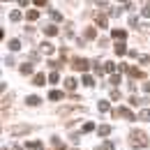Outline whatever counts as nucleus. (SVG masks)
<instances>
[{
	"mask_svg": "<svg viewBox=\"0 0 150 150\" xmlns=\"http://www.w3.org/2000/svg\"><path fill=\"white\" fill-rule=\"evenodd\" d=\"M120 81H122V79H120V74H113V76H111V83H113V86H118Z\"/></svg>",
	"mask_w": 150,
	"mask_h": 150,
	"instance_id": "28",
	"label": "nucleus"
},
{
	"mask_svg": "<svg viewBox=\"0 0 150 150\" xmlns=\"http://www.w3.org/2000/svg\"><path fill=\"white\" fill-rule=\"evenodd\" d=\"M62 97H65V95L60 93V90H51V93H49V99H53V102H58V99H62Z\"/></svg>",
	"mask_w": 150,
	"mask_h": 150,
	"instance_id": "10",
	"label": "nucleus"
},
{
	"mask_svg": "<svg viewBox=\"0 0 150 150\" xmlns=\"http://www.w3.org/2000/svg\"><path fill=\"white\" fill-rule=\"evenodd\" d=\"M139 120H146V122H150V109H143V111L139 113Z\"/></svg>",
	"mask_w": 150,
	"mask_h": 150,
	"instance_id": "15",
	"label": "nucleus"
},
{
	"mask_svg": "<svg viewBox=\"0 0 150 150\" xmlns=\"http://www.w3.org/2000/svg\"><path fill=\"white\" fill-rule=\"evenodd\" d=\"M9 49H12V51H19V49H21V42H19V39H9Z\"/></svg>",
	"mask_w": 150,
	"mask_h": 150,
	"instance_id": "20",
	"label": "nucleus"
},
{
	"mask_svg": "<svg viewBox=\"0 0 150 150\" xmlns=\"http://www.w3.org/2000/svg\"><path fill=\"white\" fill-rule=\"evenodd\" d=\"M25 16H28V21H37L39 19V9H30Z\"/></svg>",
	"mask_w": 150,
	"mask_h": 150,
	"instance_id": "14",
	"label": "nucleus"
},
{
	"mask_svg": "<svg viewBox=\"0 0 150 150\" xmlns=\"http://www.w3.org/2000/svg\"><path fill=\"white\" fill-rule=\"evenodd\" d=\"M148 143H150V139H148L146 132H141V129L132 132V146H134V148H146Z\"/></svg>",
	"mask_w": 150,
	"mask_h": 150,
	"instance_id": "1",
	"label": "nucleus"
},
{
	"mask_svg": "<svg viewBox=\"0 0 150 150\" xmlns=\"http://www.w3.org/2000/svg\"><path fill=\"white\" fill-rule=\"evenodd\" d=\"M21 74H33V65H30V62L21 65Z\"/></svg>",
	"mask_w": 150,
	"mask_h": 150,
	"instance_id": "18",
	"label": "nucleus"
},
{
	"mask_svg": "<svg viewBox=\"0 0 150 150\" xmlns=\"http://www.w3.org/2000/svg\"><path fill=\"white\" fill-rule=\"evenodd\" d=\"M97 109H99V111H102V113H106V111H109V109H111V106H109V102H104V99H102V102L97 104Z\"/></svg>",
	"mask_w": 150,
	"mask_h": 150,
	"instance_id": "19",
	"label": "nucleus"
},
{
	"mask_svg": "<svg viewBox=\"0 0 150 150\" xmlns=\"http://www.w3.org/2000/svg\"><path fill=\"white\" fill-rule=\"evenodd\" d=\"M95 23H97V28H106V16H102V14H99V16L95 19Z\"/></svg>",
	"mask_w": 150,
	"mask_h": 150,
	"instance_id": "16",
	"label": "nucleus"
},
{
	"mask_svg": "<svg viewBox=\"0 0 150 150\" xmlns=\"http://www.w3.org/2000/svg\"><path fill=\"white\" fill-rule=\"evenodd\" d=\"M95 35H97V33H95V28H88V30H86V37H88V39H93Z\"/></svg>",
	"mask_w": 150,
	"mask_h": 150,
	"instance_id": "27",
	"label": "nucleus"
},
{
	"mask_svg": "<svg viewBox=\"0 0 150 150\" xmlns=\"http://www.w3.org/2000/svg\"><path fill=\"white\" fill-rule=\"evenodd\" d=\"M143 93H150V83H143Z\"/></svg>",
	"mask_w": 150,
	"mask_h": 150,
	"instance_id": "32",
	"label": "nucleus"
},
{
	"mask_svg": "<svg viewBox=\"0 0 150 150\" xmlns=\"http://www.w3.org/2000/svg\"><path fill=\"white\" fill-rule=\"evenodd\" d=\"M115 115H118V118H125V120H134V118H136V115H134L129 109H125V106H120V109H113V118H115Z\"/></svg>",
	"mask_w": 150,
	"mask_h": 150,
	"instance_id": "2",
	"label": "nucleus"
},
{
	"mask_svg": "<svg viewBox=\"0 0 150 150\" xmlns=\"http://www.w3.org/2000/svg\"><path fill=\"white\" fill-rule=\"evenodd\" d=\"M25 148H33V150H42V141H28Z\"/></svg>",
	"mask_w": 150,
	"mask_h": 150,
	"instance_id": "13",
	"label": "nucleus"
},
{
	"mask_svg": "<svg viewBox=\"0 0 150 150\" xmlns=\"http://www.w3.org/2000/svg\"><path fill=\"white\" fill-rule=\"evenodd\" d=\"M139 102H141L139 97H134V95H132V97H129V104H132V106H134V104H139Z\"/></svg>",
	"mask_w": 150,
	"mask_h": 150,
	"instance_id": "31",
	"label": "nucleus"
},
{
	"mask_svg": "<svg viewBox=\"0 0 150 150\" xmlns=\"http://www.w3.org/2000/svg\"><path fill=\"white\" fill-rule=\"evenodd\" d=\"M104 69H106V72L113 76V72H115V65H113V62H106V65H104Z\"/></svg>",
	"mask_w": 150,
	"mask_h": 150,
	"instance_id": "24",
	"label": "nucleus"
},
{
	"mask_svg": "<svg viewBox=\"0 0 150 150\" xmlns=\"http://www.w3.org/2000/svg\"><path fill=\"white\" fill-rule=\"evenodd\" d=\"M88 67H90V62H88L86 58H76L74 60V69L76 72H88Z\"/></svg>",
	"mask_w": 150,
	"mask_h": 150,
	"instance_id": "3",
	"label": "nucleus"
},
{
	"mask_svg": "<svg viewBox=\"0 0 150 150\" xmlns=\"http://www.w3.org/2000/svg\"><path fill=\"white\" fill-rule=\"evenodd\" d=\"M9 19H12V21H21V12H19V9H14V12L9 14Z\"/></svg>",
	"mask_w": 150,
	"mask_h": 150,
	"instance_id": "25",
	"label": "nucleus"
},
{
	"mask_svg": "<svg viewBox=\"0 0 150 150\" xmlns=\"http://www.w3.org/2000/svg\"><path fill=\"white\" fill-rule=\"evenodd\" d=\"M65 88H67V90H76V79L74 76H67V79H65Z\"/></svg>",
	"mask_w": 150,
	"mask_h": 150,
	"instance_id": "4",
	"label": "nucleus"
},
{
	"mask_svg": "<svg viewBox=\"0 0 150 150\" xmlns=\"http://www.w3.org/2000/svg\"><path fill=\"white\" fill-rule=\"evenodd\" d=\"M93 129H95L93 122H86V125H83V132H93Z\"/></svg>",
	"mask_w": 150,
	"mask_h": 150,
	"instance_id": "29",
	"label": "nucleus"
},
{
	"mask_svg": "<svg viewBox=\"0 0 150 150\" xmlns=\"http://www.w3.org/2000/svg\"><path fill=\"white\" fill-rule=\"evenodd\" d=\"M58 81H60V74H58V72H51V74H49V83H58Z\"/></svg>",
	"mask_w": 150,
	"mask_h": 150,
	"instance_id": "21",
	"label": "nucleus"
},
{
	"mask_svg": "<svg viewBox=\"0 0 150 150\" xmlns=\"http://www.w3.org/2000/svg\"><path fill=\"white\" fill-rule=\"evenodd\" d=\"M97 150H115V143H111V141H106L102 148H97Z\"/></svg>",
	"mask_w": 150,
	"mask_h": 150,
	"instance_id": "23",
	"label": "nucleus"
},
{
	"mask_svg": "<svg viewBox=\"0 0 150 150\" xmlns=\"http://www.w3.org/2000/svg\"><path fill=\"white\" fill-rule=\"evenodd\" d=\"M111 35H113V39H125V37H127V33H125L122 28H115Z\"/></svg>",
	"mask_w": 150,
	"mask_h": 150,
	"instance_id": "5",
	"label": "nucleus"
},
{
	"mask_svg": "<svg viewBox=\"0 0 150 150\" xmlns=\"http://www.w3.org/2000/svg\"><path fill=\"white\" fill-rule=\"evenodd\" d=\"M44 33H46L49 37H53V35H58L60 30H58V25H46V28H44Z\"/></svg>",
	"mask_w": 150,
	"mask_h": 150,
	"instance_id": "9",
	"label": "nucleus"
},
{
	"mask_svg": "<svg viewBox=\"0 0 150 150\" xmlns=\"http://www.w3.org/2000/svg\"><path fill=\"white\" fill-rule=\"evenodd\" d=\"M127 72H129V76H134V79H143V72H141V69H136V67H129V69H127Z\"/></svg>",
	"mask_w": 150,
	"mask_h": 150,
	"instance_id": "8",
	"label": "nucleus"
},
{
	"mask_svg": "<svg viewBox=\"0 0 150 150\" xmlns=\"http://www.w3.org/2000/svg\"><path fill=\"white\" fill-rule=\"evenodd\" d=\"M25 104H28V106H37V104H39V97H37V95H30V97L25 99Z\"/></svg>",
	"mask_w": 150,
	"mask_h": 150,
	"instance_id": "11",
	"label": "nucleus"
},
{
	"mask_svg": "<svg viewBox=\"0 0 150 150\" xmlns=\"http://www.w3.org/2000/svg\"><path fill=\"white\" fill-rule=\"evenodd\" d=\"M51 19H53V21H62V14H60V12H56V9H53V12H51Z\"/></svg>",
	"mask_w": 150,
	"mask_h": 150,
	"instance_id": "26",
	"label": "nucleus"
},
{
	"mask_svg": "<svg viewBox=\"0 0 150 150\" xmlns=\"http://www.w3.org/2000/svg\"><path fill=\"white\" fill-rule=\"evenodd\" d=\"M115 53H118V56H125V53H129V51H127V46H125L122 42H118V44H115Z\"/></svg>",
	"mask_w": 150,
	"mask_h": 150,
	"instance_id": "6",
	"label": "nucleus"
},
{
	"mask_svg": "<svg viewBox=\"0 0 150 150\" xmlns=\"http://www.w3.org/2000/svg\"><path fill=\"white\" fill-rule=\"evenodd\" d=\"M97 134H99V136H106V134H111V127H109V125H102V127L97 129Z\"/></svg>",
	"mask_w": 150,
	"mask_h": 150,
	"instance_id": "17",
	"label": "nucleus"
},
{
	"mask_svg": "<svg viewBox=\"0 0 150 150\" xmlns=\"http://www.w3.org/2000/svg\"><path fill=\"white\" fill-rule=\"evenodd\" d=\"M56 150H65V148H56Z\"/></svg>",
	"mask_w": 150,
	"mask_h": 150,
	"instance_id": "33",
	"label": "nucleus"
},
{
	"mask_svg": "<svg viewBox=\"0 0 150 150\" xmlns=\"http://www.w3.org/2000/svg\"><path fill=\"white\" fill-rule=\"evenodd\" d=\"M81 81H83V86H88V88H90V86H95V79L90 74H83V79H81Z\"/></svg>",
	"mask_w": 150,
	"mask_h": 150,
	"instance_id": "12",
	"label": "nucleus"
},
{
	"mask_svg": "<svg viewBox=\"0 0 150 150\" xmlns=\"http://www.w3.org/2000/svg\"><path fill=\"white\" fill-rule=\"evenodd\" d=\"M53 51H56V49H53V44H49V42H44V53H49V56H51Z\"/></svg>",
	"mask_w": 150,
	"mask_h": 150,
	"instance_id": "22",
	"label": "nucleus"
},
{
	"mask_svg": "<svg viewBox=\"0 0 150 150\" xmlns=\"http://www.w3.org/2000/svg\"><path fill=\"white\" fill-rule=\"evenodd\" d=\"M33 83H35V86H44V83H46V76L44 74H35L33 76Z\"/></svg>",
	"mask_w": 150,
	"mask_h": 150,
	"instance_id": "7",
	"label": "nucleus"
},
{
	"mask_svg": "<svg viewBox=\"0 0 150 150\" xmlns=\"http://www.w3.org/2000/svg\"><path fill=\"white\" fill-rule=\"evenodd\" d=\"M143 16H146V19L150 16V2H146V7H143Z\"/></svg>",
	"mask_w": 150,
	"mask_h": 150,
	"instance_id": "30",
	"label": "nucleus"
}]
</instances>
